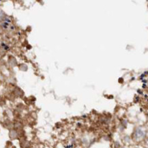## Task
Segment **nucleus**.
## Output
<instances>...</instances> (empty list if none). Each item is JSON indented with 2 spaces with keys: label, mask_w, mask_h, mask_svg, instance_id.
I'll return each mask as SVG.
<instances>
[{
  "label": "nucleus",
  "mask_w": 148,
  "mask_h": 148,
  "mask_svg": "<svg viewBox=\"0 0 148 148\" xmlns=\"http://www.w3.org/2000/svg\"><path fill=\"white\" fill-rule=\"evenodd\" d=\"M10 138L12 139H16L17 137V133L15 131V130H11L10 132Z\"/></svg>",
  "instance_id": "f257e3e1"
}]
</instances>
